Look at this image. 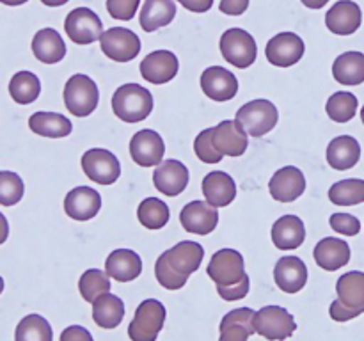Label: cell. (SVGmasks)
Returning a JSON list of instances; mask_svg holds the SVG:
<instances>
[{
  "instance_id": "obj_1",
  "label": "cell",
  "mask_w": 364,
  "mask_h": 341,
  "mask_svg": "<svg viewBox=\"0 0 364 341\" xmlns=\"http://www.w3.org/2000/svg\"><path fill=\"white\" fill-rule=\"evenodd\" d=\"M338 301L329 308L331 318L348 322L364 313V272H347L336 283Z\"/></svg>"
},
{
  "instance_id": "obj_2",
  "label": "cell",
  "mask_w": 364,
  "mask_h": 341,
  "mask_svg": "<svg viewBox=\"0 0 364 341\" xmlns=\"http://www.w3.org/2000/svg\"><path fill=\"white\" fill-rule=\"evenodd\" d=\"M112 110L124 123L144 121L153 112V96L139 84H124L112 96Z\"/></svg>"
},
{
  "instance_id": "obj_3",
  "label": "cell",
  "mask_w": 364,
  "mask_h": 341,
  "mask_svg": "<svg viewBox=\"0 0 364 341\" xmlns=\"http://www.w3.org/2000/svg\"><path fill=\"white\" fill-rule=\"evenodd\" d=\"M98 85L87 75H73L64 85V105L73 116L85 117L92 114L98 107Z\"/></svg>"
},
{
  "instance_id": "obj_4",
  "label": "cell",
  "mask_w": 364,
  "mask_h": 341,
  "mask_svg": "<svg viewBox=\"0 0 364 341\" xmlns=\"http://www.w3.org/2000/svg\"><path fill=\"white\" fill-rule=\"evenodd\" d=\"M166 305L156 298L141 302L134 320L128 325V336L132 341H156L164 323H166Z\"/></svg>"
},
{
  "instance_id": "obj_5",
  "label": "cell",
  "mask_w": 364,
  "mask_h": 341,
  "mask_svg": "<svg viewBox=\"0 0 364 341\" xmlns=\"http://www.w3.org/2000/svg\"><path fill=\"white\" fill-rule=\"evenodd\" d=\"M279 119L277 107L269 99H252L240 107L237 112V121L244 126L251 137H263L274 130Z\"/></svg>"
},
{
  "instance_id": "obj_6",
  "label": "cell",
  "mask_w": 364,
  "mask_h": 341,
  "mask_svg": "<svg viewBox=\"0 0 364 341\" xmlns=\"http://www.w3.org/2000/svg\"><path fill=\"white\" fill-rule=\"evenodd\" d=\"M255 330L269 341H283L297 330V323L281 305H265L255 313Z\"/></svg>"
},
{
  "instance_id": "obj_7",
  "label": "cell",
  "mask_w": 364,
  "mask_h": 341,
  "mask_svg": "<svg viewBox=\"0 0 364 341\" xmlns=\"http://www.w3.org/2000/svg\"><path fill=\"white\" fill-rule=\"evenodd\" d=\"M220 53L235 67L245 70L255 64L258 57V46L247 31L235 27L228 28L220 38Z\"/></svg>"
},
{
  "instance_id": "obj_8",
  "label": "cell",
  "mask_w": 364,
  "mask_h": 341,
  "mask_svg": "<svg viewBox=\"0 0 364 341\" xmlns=\"http://www.w3.org/2000/svg\"><path fill=\"white\" fill-rule=\"evenodd\" d=\"M82 169L91 181L98 185H112L121 174V163L112 151L92 148L82 156Z\"/></svg>"
},
{
  "instance_id": "obj_9",
  "label": "cell",
  "mask_w": 364,
  "mask_h": 341,
  "mask_svg": "<svg viewBox=\"0 0 364 341\" xmlns=\"http://www.w3.org/2000/svg\"><path fill=\"white\" fill-rule=\"evenodd\" d=\"M64 31H66L68 38L77 45H91L102 38L103 23L98 14L89 7H77L68 13Z\"/></svg>"
},
{
  "instance_id": "obj_10",
  "label": "cell",
  "mask_w": 364,
  "mask_h": 341,
  "mask_svg": "<svg viewBox=\"0 0 364 341\" xmlns=\"http://www.w3.org/2000/svg\"><path fill=\"white\" fill-rule=\"evenodd\" d=\"M102 52L116 63H128L141 53V39L130 28L112 27L100 38Z\"/></svg>"
},
{
  "instance_id": "obj_11",
  "label": "cell",
  "mask_w": 364,
  "mask_h": 341,
  "mask_svg": "<svg viewBox=\"0 0 364 341\" xmlns=\"http://www.w3.org/2000/svg\"><path fill=\"white\" fill-rule=\"evenodd\" d=\"M208 276L217 286H233L245 277L244 256L235 249H220L212 256Z\"/></svg>"
},
{
  "instance_id": "obj_12",
  "label": "cell",
  "mask_w": 364,
  "mask_h": 341,
  "mask_svg": "<svg viewBox=\"0 0 364 341\" xmlns=\"http://www.w3.org/2000/svg\"><path fill=\"white\" fill-rule=\"evenodd\" d=\"M306 45L295 32H281L267 43V59L277 67H290L302 59Z\"/></svg>"
},
{
  "instance_id": "obj_13",
  "label": "cell",
  "mask_w": 364,
  "mask_h": 341,
  "mask_svg": "<svg viewBox=\"0 0 364 341\" xmlns=\"http://www.w3.org/2000/svg\"><path fill=\"white\" fill-rule=\"evenodd\" d=\"M139 70H141L142 78L146 82L162 85L176 77L180 63H178V57L169 50H156V52H151L142 59Z\"/></svg>"
},
{
  "instance_id": "obj_14",
  "label": "cell",
  "mask_w": 364,
  "mask_h": 341,
  "mask_svg": "<svg viewBox=\"0 0 364 341\" xmlns=\"http://www.w3.org/2000/svg\"><path fill=\"white\" fill-rule=\"evenodd\" d=\"M180 222L188 233L210 234L219 224V212L208 201H192L181 210Z\"/></svg>"
},
{
  "instance_id": "obj_15",
  "label": "cell",
  "mask_w": 364,
  "mask_h": 341,
  "mask_svg": "<svg viewBox=\"0 0 364 341\" xmlns=\"http://www.w3.org/2000/svg\"><path fill=\"white\" fill-rule=\"evenodd\" d=\"M130 155L141 167H155L166 155V144L155 130H141L132 137Z\"/></svg>"
},
{
  "instance_id": "obj_16",
  "label": "cell",
  "mask_w": 364,
  "mask_h": 341,
  "mask_svg": "<svg viewBox=\"0 0 364 341\" xmlns=\"http://www.w3.org/2000/svg\"><path fill=\"white\" fill-rule=\"evenodd\" d=\"M201 89L213 102H228L238 92V80L223 66L206 67L201 75Z\"/></svg>"
},
{
  "instance_id": "obj_17",
  "label": "cell",
  "mask_w": 364,
  "mask_h": 341,
  "mask_svg": "<svg viewBox=\"0 0 364 341\" xmlns=\"http://www.w3.org/2000/svg\"><path fill=\"white\" fill-rule=\"evenodd\" d=\"M269 190L276 201L291 202L301 197L306 190V178L301 169L294 166L276 170L269 183Z\"/></svg>"
},
{
  "instance_id": "obj_18",
  "label": "cell",
  "mask_w": 364,
  "mask_h": 341,
  "mask_svg": "<svg viewBox=\"0 0 364 341\" xmlns=\"http://www.w3.org/2000/svg\"><path fill=\"white\" fill-rule=\"evenodd\" d=\"M361 7L352 0H340L326 14V25L333 34L350 36L361 27Z\"/></svg>"
},
{
  "instance_id": "obj_19",
  "label": "cell",
  "mask_w": 364,
  "mask_h": 341,
  "mask_svg": "<svg viewBox=\"0 0 364 341\" xmlns=\"http://www.w3.org/2000/svg\"><path fill=\"white\" fill-rule=\"evenodd\" d=\"M153 183L164 195L176 197L187 188L188 169L180 160H166L153 173Z\"/></svg>"
},
{
  "instance_id": "obj_20",
  "label": "cell",
  "mask_w": 364,
  "mask_h": 341,
  "mask_svg": "<svg viewBox=\"0 0 364 341\" xmlns=\"http://www.w3.org/2000/svg\"><path fill=\"white\" fill-rule=\"evenodd\" d=\"M102 208V197L91 187H77L68 192L64 199V212L73 220H91Z\"/></svg>"
},
{
  "instance_id": "obj_21",
  "label": "cell",
  "mask_w": 364,
  "mask_h": 341,
  "mask_svg": "<svg viewBox=\"0 0 364 341\" xmlns=\"http://www.w3.org/2000/svg\"><path fill=\"white\" fill-rule=\"evenodd\" d=\"M213 142L219 153L226 156H242L249 146L247 131L237 119L223 121L213 128Z\"/></svg>"
},
{
  "instance_id": "obj_22",
  "label": "cell",
  "mask_w": 364,
  "mask_h": 341,
  "mask_svg": "<svg viewBox=\"0 0 364 341\" xmlns=\"http://www.w3.org/2000/svg\"><path fill=\"white\" fill-rule=\"evenodd\" d=\"M274 279L284 293H297L308 283V266L297 256H283L276 263Z\"/></svg>"
},
{
  "instance_id": "obj_23",
  "label": "cell",
  "mask_w": 364,
  "mask_h": 341,
  "mask_svg": "<svg viewBox=\"0 0 364 341\" xmlns=\"http://www.w3.org/2000/svg\"><path fill=\"white\" fill-rule=\"evenodd\" d=\"M105 272L117 283H130L137 279L142 272L141 256L130 249H116L107 258Z\"/></svg>"
},
{
  "instance_id": "obj_24",
  "label": "cell",
  "mask_w": 364,
  "mask_h": 341,
  "mask_svg": "<svg viewBox=\"0 0 364 341\" xmlns=\"http://www.w3.org/2000/svg\"><path fill=\"white\" fill-rule=\"evenodd\" d=\"M203 194L205 199L215 208H223L233 202L237 197V185L235 180L224 170H212L203 180Z\"/></svg>"
},
{
  "instance_id": "obj_25",
  "label": "cell",
  "mask_w": 364,
  "mask_h": 341,
  "mask_svg": "<svg viewBox=\"0 0 364 341\" xmlns=\"http://www.w3.org/2000/svg\"><path fill=\"white\" fill-rule=\"evenodd\" d=\"M164 256L174 270L188 277L201 266L203 258H205V249L198 242L183 240L164 252Z\"/></svg>"
},
{
  "instance_id": "obj_26",
  "label": "cell",
  "mask_w": 364,
  "mask_h": 341,
  "mask_svg": "<svg viewBox=\"0 0 364 341\" xmlns=\"http://www.w3.org/2000/svg\"><path fill=\"white\" fill-rule=\"evenodd\" d=\"M313 256H315V261L320 269L334 272V270H340L341 266L350 261V247H348L347 242L340 240V238L326 237L316 244Z\"/></svg>"
},
{
  "instance_id": "obj_27",
  "label": "cell",
  "mask_w": 364,
  "mask_h": 341,
  "mask_svg": "<svg viewBox=\"0 0 364 341\" xmlns=\"http://www.w3.org/2000/svg\"><path fill=\"white\" fill-rule=\"evenodd\" d=\"M219 341H247L255 334V311L249 308L233 309L220 322Z\"/></svg>"
},
{
  "instance_id": "obj_28",
  "label": "cell",
  "mask_w": 364,
  "mask_h": 341,
  "mask_svg": "<svg viewBox=\"0 0 364 341\" xmlns=\"http://www.w3.org/2000/svg\"><path fill=\"white\" fill-rule=\"evenodd\" d=\"M361 158V146L350 135H340L327 146V163L336 170H348L358 166Z\"/></svg>"
},
{
  "instance_id": "obj_29",
  "label": "cell",
  "mask_w": 364,
  "mask_h": 341,
  "mask_svg": "<svg viewBox=\"0 0 364 341\" xmlns=\"http://www.w3.org/2000/svg\"><path fill=\"white\" fill-rule=\"evenodd\" d=\"M306 238L304 222L297 215H283L272 226V242L281 251L301 247Z\"/></svg>"
},
{
  "instance_id": "obj_30",
  "label": "cell",
  "mask_w": 364,
  "mask_h": 341,
  "mask_svg": "<svg viewBox=\"0 0 364 341\" xmlns=\"http://www.w3.org/2000/svg\"><path fill=\"white\" fill-rule=\"evenodd\" d=\"M32 52L41 63L55 64L66 57V45L55 28H41L32 39Z\"/></svg>"
},
{
  "instance_id": "obj_31",
  "label": "cell",
  "mask_w": 364,
  "mask_h": 341,
  "mask_svg": "<svg viewBox=\"0 0 364 341\" xmlns=\"http://www.w3.org/2000/svg\"><path fill=\"white\" fill-rule=\"evenodd\" d=\"M176 16V4L173 0H144L139 21L144 32H155L169 25Z\"/></svg>"
},
{
  "instance_id": "obj_32",
  "label": "cell",
  "mask_w": 364,
  "mask_h": 341,
  "mask_svg": "<svg viewBox=\"0 0 364 341\" xmlns=\"http://www.w3.org/2000/svg\"><path fill=\"white\" fill-rule=\"evenodd\" d=\"M124 318V304L117 295L103 293L92 302V320L102 329H116Z\"/></svg>"
},
{
  "instance_id": "obj_33",
  "label": "cell",
  "mask_w": 364,
  "mask_h": 341,
  "mask_svg": "<svg viewBox=\"0 0 364 341\" xmlns=\"http://www.w3.org/2000/svg\"><path fill=\"white\" fill-rule=\"evenodd\" d=\"M28 128L34 134L48 139L68 137L73 130V124L63 114L55 112H36L28 117Z\"/></svg>"
},
{
  "instance_id": "obj_34",
  "label": "cell",
  "mask_w": 364,
  "mask_h": 341,
  "mask_svg": "<svg viewBox=\"0 0 364 341\" xmlns=\"http://www.w3.org/2000/svg\"><path fill=\"white\" fill-rule=\"evenodd\" d=\"M333 77L341 85H361L364 82V53H341L333 64Z\"/></svg>"
},
{
  "instance_id": "obj_35",
  "label": "cell",
  "mask_w": 364,
  "mask_h": 341,
  "mask_svg": "<svg viewBox=\"0 0 364 341\" xmlns=\"http://www.w3.org/2000/svg\"><path fill=\"white\" fill-rule=\"evenodd\" d=\"M9 94L20 105H28L41 94V82L32 71H18L9 82Z\"/></svg>"
},
{
  "instance_id": "obj_36",
  "label": "cell",
  "mask_w": 364,
  "mask_h": 341,
  "mask_svg": "<svg viewBox=\"0 0 364 341\" xmlns=\"http://www.w3.org/2000/svg\"><path fill=\"white\" fill-rule=\"evenodd\" d=\"M14 341H53V330L41 315H27L16 325Z\"/></svg>"
},
{
  "instance_id": "obj_37",
  "label": "cell",
  "mask_w": 364,
  "mask_h": 341,
  "mask_svg": "<svg viewBox=\"0 0 364 341\" xmlns=\"http://www.w3.org/2000/svg\"><path fill=\"white\" fill-rule=\"evenodd\" d=\"M169 206L156 197H146L137 208V219L148 229H160L169 222Z\"/></svg>"
},
{
  "instance_id": "obj_38",
  "label": "cell",
  "mask_w": 364,
  "mask_h": 341,
  "mask_svg": "<svg viewBox=\"0 0 364 341\" xmlns=\"http://www.w3.org/2000/svg\"><path fill=\"white\" fill-rule=\"evenodd\" d=\"M329 199L338 206H354L364 202V180L350 178L334 183L329 190Z\"/></svg>"
},
{
  "instance_id": "obj_39",
  "label": "cell",
  "mask_w": 364,
  "mask_h": 341,
  "mask_svg": "<svg viewBox=\"0 0 364 341\" xmlns=\"http://www.w3.org/2000/svg\"><path fill=\"white\" fill-rule=\"evenodd\" d=\"M359 102L352 92L340 91L334 92L329 99H327V116L331 117L336 123H348L350 119H354V116L358 114Z\"/></svg>"
},
{
  "instance_id": "obj_40",
  "label": "cell",
  "mask_w": 364,
  "mask_h": 341,
  "mask_svg": "<svg viewBox=\"0 0 364 341\" xmlns=\"http://www.w3.org/2000/svg\"><path fill=\"white\" fill-rule=\"evenodd\" d=\"M78 290L84 297L85 302H95L100 295L109 293L110 291V279L107 272L100 269H89L85 270L84 276L78 281Z\"/></svg>"
},
{
  "instance_id": "obj_41",
  "label": "cell",
  "mask_w": 364,
  "mask_h": 341,
  "mask_svg": "<svg viewBox=\"0 0 364 341\" xmlns=\"http://www.w3.org/2000/svg\"><path fill=\"white\" fill-rule=\"evenodd\" d=\"M23 180L13 170H0V205L13 206L23 197Z\"/></svg>"
},
{
  "instance_id": "obj_42",
  "label": "cell",
  "mask_w": 364,
  "mask_h": 341,
  "mask_svg": "<svg viewBox=\"0 0 364 341\" xmlns=\"http://www.w3.org/2000/svg\"><path fill=\"white\" fill-rule=\"evenodd\" d=\"M155 276L159 279V283L162 284L167 290H180L187 284V276L180 274L178 270H174L173 266L169 265V261L166 259V256H159L155 263Z\"/></svg>"
},
{
  "instance_id": "obj_43",
  "label": "cell",
  "mask_w": 364,
  "mask_h": 341,
  "mask_svg": "<svg viewBox=\"0 0 364 341\" xmlns=\"http://www.w3.org/2000/svg\"><path fill=\"white\" fill-rule=\"evenodd\" d=\"M194 151L198 158L205 163H219L223 160L224 155L219 153V149L215 148V142H213V128H206L196 137Z\"/></svg>"
},
{
  "instance_id": "obj_44",
  "label": "cell",
  "mask_w": 364,
  "mask_h": 341,
  "mask_svg": "<svg viewBox=\"0 0 364 341\" xmlns=\"http://www.w3.org/2000/svg\"><path fill=\"white\" fill-rule=\"evenodd\" d=\"M329 224L334 231L345 234V237H355L361 231V222L358 217L350 215V213H333Z\"/></svg>"
},
{
  "instance_id": "obj_45",
  "label": "cell",
  "mask_w": 364,
  "mask_h": 341,
  "mask_svg": "<svg viewBox=\"0 0 364 341\" xmlns=\"http://www.w3.org/2000/svg\"><path fill=\"white\" fill-rule=\"evenodd\" d=\"M141 0H107V11L116 20H132L137 14Z\"/></svg>"
},
{
  "instance_id": "obj_46",
  "label": "cell",
  "mask_w": 364,
  "mask_h": 341,
  "mask_svg": "<svg viewBox=\"0 0 364 341\" xmlns=\"http://www.w3.org/2000/svg\"><path fill=\"white\" fill-rule=\"evenodd\" d=\"M249 288H251V279H249V276L245 274L244 279H242L240 283L233 284V286H217V293H219L224 301H240V298H244L245 295L249 293Z\"/></svg>"
},
{
  "instance_id": "obj_47",
  "label": "cell",
  "mask_w": 364,
  "mask_h": 341,
  "mask_svg": "<svg viewBox=\"0 0 364 341\" xmlns=\"http://www.w3.org/2000/svg\"><path fill=\"white\" fill-rule=\"evenodd\" d=\"M60 341H95L91 332L82 325H71L66 327L60 334Z\"/></svg>"
},
{
  "instance_id": "obj_48",
  "label": "cell",
  "mask_w": 364,
  "mask_h": 341,
  "mask_svg": "<svg viewBox=\"0 0 364 341\" xmlns=\"http://www.w3.org/2000/svg\"><path fill=\"white\" fill-rule=\"evenodd\" d=\"M249 0H220V11L230 16H240L247 11Z\"/></svg>"
},
{
  "instance_id": "obj_49",
  "label": "cell",
  "mask_w": 364,
  "mask_h": 341,
  "mask_svg": "<svg viewBox=\"0 0 364 341\" xmlns=\"http://www.w3.org/2000/svg\"><path fill=\"white\" fill-rule=\"evenodd\" d=\"M178 2L192 13H206L213 6V0H178Z\"/></svg>"
},
{
  "instance_id": "obj_50",
  "label": "cell",
  "mask_w": 364,
  "mask_h": 341,
  "mask_svg": "<svg viewBox=\"0 0 364 341\" xmlns=\"http://www.w3.org/2000/svg\"><path fill=\"white\" fill-rule=\"evenodd\" d=\"M7 237H9V222L4 213H0V245L7 240Z\"/></svg>"
},
{
  "instance_id": "obj_51",
  "label": "cell",
  "mask_w": 364,
  "mask_h": 341,
  "mask_svg": "<svg viewBox=\"0 0 364 341\" xmlns=\"http://www.w3.org/2000/svg\"><path fill=\"white\" fill-rule=\"evenodd\" d=\"M301 2L304 4L306 7H309V9H322L329 0H301Z\"/></svg>"
},
{
  "instance_id": "obj_52",
  "label": "cell",
  "mask_w": 364,
  "mask_h": 341,
  "mask_svg": "<svg viewBox=\"0 0 364 341\" xmlns=\"http://www.w3.org/2000/svg\"><path fill=\"white\" fill-rule=\"evenodd\" d=\"M41 2L48 7H59V6H64L68 0H41Z\"/></svg>"
},
{
  "instance_id": "obj_53",
  "label": "cell",
  "mask_w": 364,
  "mask_h": 341,
  "mask_svg": "<svg viewBox=\"0 0 364 341\" xmlns=\"http://www.w3.org/2000/svg\"><path fill=\"white\" fill-rule=\"evenodd\" d=\"M2 4H6V6H21V4H25L27 0H0Z\"/></svg>"
},
{
  "instance_id": "obj_54",
  "label": "cell",
  "mask_w": 364,
  "mask_h": 341,
  "mask_svg": "<svg viewBox=\"0 0 364 341\" xmlns=\"http://www.w3.org/2000/svg\"><path fill=\"white\" fill-rule=\"evenodd\" d=\"M2 291H4V279L0 277V293H2Z\"/></svg>"
},
{
  "instance_id": "obj_55",
  "label": "cell",
  "mask_w": 364,
  "mask_h": 341,
  "mask_svg": "<svg viewBox=\"0 0 364 341\" xmlns=\"http://www.w3.org/2000/svg\"><path fill=\"white\" fill-rule=\"evenodd\" d=\"M361 119H363V124H364V107L361 109Z\"/></svg>"
}]
</instances>
